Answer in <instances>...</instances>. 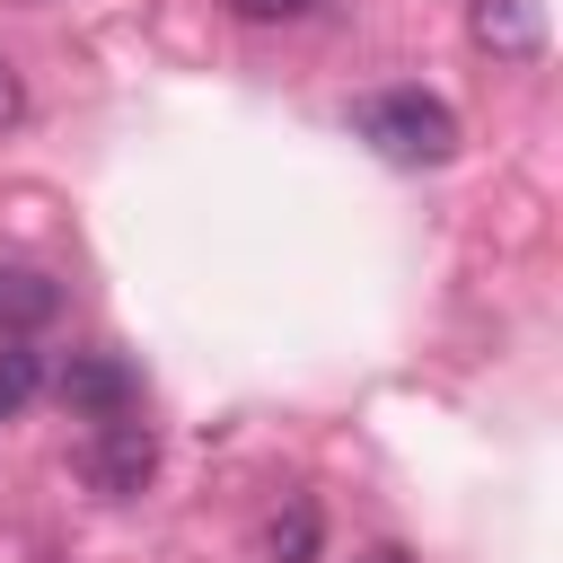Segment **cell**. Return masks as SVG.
<instances>
[{
  "instance_id": "4",
  "label": "cell",
  "mask_w": 563,
  "mask_h": 563,
  "mask_svg": "<svg viewBox=\"0 0 563 563\" xmlns=\"http://www.w3.org/2000/svg\"><path fill=\"white\" fill-rule=\"evenodd\" d=\"M62 317V282L35 264H0V334H35Z\"/></svg>"
},
{
  "instance_id": "9",
  "label": "cell",
  "mask_w": 563,
  "mask_h": 563,
  "mask_svg": "<svg viewBox=\"0 0 563 563\" xmlns=\"http://www.w3.org/2000/svg\"><path fill=\"white\" fill-rule=\"evenodd\" d=\"M18 114H26V88H18V70L0 62V123H18Z\"/></svg>"
},
{
  "instance_id": "1",
  "label": "cell",
  "mask_w": 563,
  "mask_h": 563,
  "mask_svg": "<svg viewBox=\"0 0 563 563\" xmlns=\"http://www.w3.org/2000/svg\"><path fill=\"white\" fill-rule=\"evenodd\" d=\"M361 141H378V158H396V167H440L449 150H457V114L431 97V88H378V97H361Z\"/></svg>"
},
{
  "instance_id": "2",
  "label": "cell",
  "mask_w": 563,
  "mask_h": 563,
  "mask_svg": "<svg viewBox=\"0 0 563 563\" xmlns=\"http://www.w3.org/2000/svg\"><path fill=\"white\" fill-rule=\"evenodd\" d=\"M79 466H88V484H97L106 501H132V493L158 475V431L141 422V405H132V413H106V422L88 431V457H79Z\"/></svg>"
},
{
  "instance_id": "5",
  "label": "cell",
  "mask_w": 563,
  "mask_h": 563,
  "mask_svg": "<svg viewBox=\"0 0 563 563\" xmlns=\"http://www.w3.org/2000/svg\"><path fill=\"white\" fill-rule=\"evenodd\" d=\"M475 44L528 62L537 53V0H475Z\"/></svg>"
},
{
  "instance_id": "7",
  "label": "cell",
  "mask_w": 563,
  "mask_h": 563,
  "mask_svg": "<svg viewBox=\"0 0 563 563\" xmlns=\"http://www.w3.org/2000/svg\"><path fill=\"white\" fill-rule=\"evenodd\" d=\"M264 554L273 563H317V501H282L273 528H264Z\"/></svg>"
},
{
  "instance_id": "6",
  "label": "cell",
  "mask_w": 563,
  "mask_h": 563,
  "mask_svg": "<svg viewBox=\"0 0 563 563\" xmlns=\"http://www.w3.org/2000/svg\"><path fill=\"white\" fill-rule=\"evenodd\" d=\"M44 387V352H26L18 334H0V422H18Z\"/></svg>"
},
{
  "instance_id": "8",
  "label": "cell",
  "mask_w": 563,
  "mask_h": 563,
  "mask_svg": "<svg viewBox=\"0 0 563 563\" xmlns=\"http://www.w3.org/2000/svg\"><path fill=\"white\" fill-rule=\"evenodd\" d=\"M238 18H255V26H290V18H308L317 0H229Z\"/></svg>"
},
{
  "instance_id": "3",
  "label": "cell",
  "mask_w": 563,
  "mask_h": 563,
  "mask_svg": "<svg viewBox=\"0 0 563 563\" xmlns=\"http://www.w3.org/2000/svg\"><path fill=\"white\" fill-rule=\"evenodd\" d=\"M53 387H62V405H70L79 422H106V413H132V405H141V369H132L123 352H70Z\"/></svg>"
},
{
  "instance_id": "10",
  "label": "cell",
  "mask_w": 563,
  "mask_h": 563,
  "mask_svg": "<svg viewBox=\"0 0 563 563\" xmlns=\"http://www.w3.org/2000/svg\"><path fill=\"white\" fill-rule=\"evenodd\" d=\"M352 563H413L405 545H369V554H352Z\"/></svg>"
}]
</instances>
